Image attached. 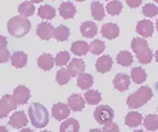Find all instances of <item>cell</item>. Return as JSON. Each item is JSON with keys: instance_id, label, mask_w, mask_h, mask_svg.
<instances>
[{"instance_id": "1", "label": "cell", "mask_w": 158, "mask_h": 132, "mask_svg": "<svg viewBox=\"0 0 158 132\" xmlns=\"http://www.w3.org/2000/svg\"><path fill=\"white\" fill-rule=\"evenodd\" d=\"M29 117L33 126L43 128L48 123V112L43 104L34 102L29 106Z\"/></svg>"}, {"instance_id": "2", "label": "cell", "mask_w": 158, "mask_h": 132, "mask_svg": "<svg viewBox=\"0 0 158 132\" xmlns=\"http://www.w3.org/2000/svg\"><path fill=\"white\" fill-rule=\"evenodd\" d=\"M7 29L10 35L16 38H22L31 30V22L22 16H15L7 23Z\"/></svg>"}, {"instance_id": "3", "label": "cell", "mask_w": 158, "mask_h": 132, "mask_svg": "<svg viewBox=\"0 0 158 132\" xmlns=\"http://www.w3.org/2000/svg\"><path fill=\"white\" fill-rule=\"evenodd\" d=\"M131 49L136 55L138 62L143 65H147L152 61L153 53L150 50L146 40L142 38H133L131 41Z\"/></svg>"}, {"instance_id": "4", "label": "cell", "mask_w": 158, "mask_h": 132, "mask_svg": "<svg viewBox=\"0 0 158 132\" xmlns=\"http://www.w3.org/2000/svg\"><path fill=\"white\" fill-rule=\"evenodd\" d=\"M153 96V92L150 87L141 86L135 92L131 94L127 97V106L131 109H135L147 103Z\"/></svg>"}, {"instance_id": "5", "label": "cell", "mask_w": 158, "mask_h": 132, "mask_svg": "<svg viewBox=\"0 0 158 132\" xmlns=\"http://www.w3.org/2000/svg\"><path fill=\"white\" fill-rule=\"evenodd\" d=\"M114 116H115L114 110L109 105H100L94 111V117H95L96 121L103 125L113 121Z\"/></svg>"}, {"instance_id": "6", "label": "cell", "mask_w": 158, "mask_h": 132, "mask_svg": "<svg viewBox=\"0 0 158 132\" xmlns=\"http://www.w3.org/2000/svg\"><path fill=\"white\" fill-rule=\"evenodd\" d=\"M18 104L14 101L11 95H5L0 99V118L6 117L12 110L17 108Z\"/></svg>"}, {"instance_id": "7", "label": "cell", "mask_w": 158, "mask_h": 132, "mask_svg": "<svg viewBox=\"0 0 158 132\" xmlns=\"http://www.w3.org/2000/svg\"><path fill=\"white\" fill-rule=\"evenodd\" d=\"M12 97L17 104H25L31 97V91L25 86H19L15 89Z\"/></svg>"}, {"instance_id": "8", "label": "cell", "mask_w": 158, "mask_h": 132, "mask_svg": "<svg viewBox=\"0 0 158 132\" xmlns=\"http://www.w3.org/2000/svg\"><path fill=\"white\" fill-rule=\"evenodd\" d=\"M52 114L53 118L60 121L68 117V115L70 114V108H69L67 104H64L62 102H58V103H56L52 106Z\"/></svg>"}, {"instance_id": "9", "label": "cell", "mask_w": 158, "mask_h": 132, "mask_svg": "<svg viewBox=\"0 0 158 132\" xmlns=\"http://www.w3.org/2000/svg\"><path fill=\"white\" fill-rule=\"evenodd\" d=\"M67 71L69 72L71 77L81 76L85 74V64L81 59H73L71 62L68 64Z\"/></svg>"}, {"instance_id": "10", "label": "cell", "mask_w": 158, "mask_h": 132, "mask_svg": "<svg viewBox=\"0 0 158 132\" xmlns=\"http://www.w3.org/2000/svg\"><path fill=\"white\" fill-rule=\"evenodd\" d=\"M54 28L52 24L47 23V22H42L40 23L37 27V35L40 37L42 40L48 41L53 36Z\"/></svg>"}, {"instance_id": "11", "label": "cell", "mask_w": 158, "mask_h": 132, "mask_svg": "<svg viewBox=\"0 0 158 132\" xmlns=\"http://www.w3.org/2000/svg\"><path fill=\"white\" fill-rule=\"evenodd\" d=\"M8 124L11 125L14 128H21L25 127L28 124L27 115L25 114L24 111H16L12 114L8 121Z\"/></svg>"}, {"instance_id": "12", "label": "cell", "mask_w": 158, "mask_h": 132, "mask_svg": "<svg viewBox=\"0 0 158 132\" xmlns=\"http://www.w3.org/2000/svg\"><path fill=\"white\" fill-rule=\"evenodd\" d=\"M113 85L118 90L126 91L131 85V79L127 74H117L113 80Z\"/></svg>"}, {"instance_id": "13", "label": "cell", "mask_w": 158, "mask_h": 132, "mask_svg": "<svg viewBox=\"0 0 158 132\" xmlns=\"http://www.w3.org/2000/svg\"><path fill=\"white\" fill-rule=\"evenodd\" d=\"M101 33L104 38L108 39V40H113V39H115L118 36V34H120V28L115 23H106L103 25Z\"/></svg>"}, {"instance_id": "14", "label": "cell", "mask_w": 158, "mask_h": 132, "mask_svg": "<svg viewBox=\"0 0 158 132\" xmlns=\"http://www.w3.org/2000/svg\"><path fill=\"white\" fill-rule=\"evenodd\" d=\"M67 105L72 111H81L84 106H85V102L82 95L73 94L67 99Z\"/></svg>"}, {"instance_id": "15", "label": "cell", "mask_w": 158, "mask_h": 132, "mask_svg": "<svg viewBox=\"0 0 158 132\" xmlns=\"http://www.w3.org/2000/svg\"><path fill=\"white\" fill-rule=\"evenodd\" d=\"M153 24L149 20H141L136 25V32L144 38H149L153 34Z\"/></svg>"}, {"instance_id": "16", "label": "cell", "mask_w": 158, "mask_h": 132, "mask_svg": "<svg viewBox=\"0 0 158 132\" xmlns=\"http://www.w3.org/2000/svg\"><path fill=\"white\" fill-rule=\"evenodd\" d=\"M113 66V60L109 55L100 57L96 62V69L101 74H106L110 72Z\"/></svg>"}, {"instance_id": "17", "label": "cell", "mask_w": 158, "mask_h": 132, "mask_svg": "<svg viewBox=\"0 0 158 132\" xmlns=\"http://www.w3.org/2000/svg\"><path fill=\"white\" fill-rule=\"evenodd\" d=\"M54 63H56L54 58L51 54H48V53H44L38 58V67L44 71L52 70L54 66Z\"/></svg>"}, {"instance_id": "18", "label": "cell", "mask_w": 158, "mask_h": 132, "mask_svg": "<svg viewBox=\"0 0 158 132\" xmlns=\"http://www.w3.org/2000/svg\"><path fill=\"white\" fill-rule=\"evenodd\" d=\"M80 32L82 36L85 38H93L97 35L98 28L97 25L92 21H86L83 22L80 26Z\"/></svg>"}, {"instance_id": "19", "label": "cell", "mask_w": 158, "mask_h": 132, "mask_svg": "<svg viewBox=\"0 0 158 132\" xmlns=\"http://www.w3.org/2000/svg\"><path fill=\"white\" fill-rule=\"evenodd\" d=\"M10 59H11V64L13 67H15L16 69H21V68H24L27 65L28 56L24 52L18 51L14 52Z\"/></svg>"}, {"instance_id": "20", "label": "cell", "mask_w": 158, "mask_h": 132, "mask_svg": "<svg viewBox=\"0 0 158 132\" xmlns=\"http://www.w3.org/2000/svg\"><path fill=\"white\" fill-rule=\"evenodd\" d=\"M59 14L63 19H72L76 13V8L71 2H63L59 6Z\"/></svg>"}, {"instance_id": "21", "label": "cell", "mask_w": 158, "mask_h": 132, "mask_svg": "<svg viewBox=\"0 0 158 132\" xmlns=\"http://www.w3.org/2000/svg\"><path fill=\"white\" fill-rule=\"evenodd\" d=\"M80 129V125L79 122L74 118H69L63 121L59 127V131L60 132H79Z\"/></svg>"}, {"instance_id": "22", "label": "cell", "mask_w": 158, "mask_h": 132, "mask_svg": "<svg viewBox=\"0 0 158 132\" xmlns=\"http://www.w3.org/2000/svg\"><path fill=\"white\" fill-rule=\"evenodd\" d=\"M71 52L76 56H84L90 51V46L88 45L86 42L83 41H76L74 42L71 48H70Z\"/></svg>"}, {"instance_id": "23", "label": "cell", "mask_w": 158, "mask_h": 132, "mask_svg": "<svg viewBox=\"0 0 158 132\" xmlns=\"http://www.w3.org/2000/svg\"><path fill=\"white\" fill-rule=\"evenodd\" d=\"M142 121V115L139 112L131 111L127 113L125 117V123L128 127H136L138 126Z\"/></svg>"}, {"instance_id": "24", "label": "cell", "mask_w": 158, "mask_h": 132, "mask_svg": "<svg viewBox=\"0 0 158 132\" xmlns=\"http://www.w3.org/2000/svg\"><path fill=\"white\" fill-rule=\"evenodd\" d=\"M91 13L93 18L97 21H102L105 16V11H104V6L101 2L94 1L91 4Z\"/></svg>"}, {"instance_id": "25", "label": "cell", "mask_w": 158, "mask_h": 132, "mask_svg": "<svg viewBox=\"0 0 158 132\" xmlns=\"http://www.w3.org/2000/svg\"><path fill=\"white\" fill-rule=\"evenodd\" d=\"M35 10H36V8H35L33 2H30V1L23 2V3L20 4L19 7H18L19 14L22 17H25V18H27L29 16H32L35 13Z\"/></svg>"}, {"instance_id": "26", "label": "cell", "mask_w": 158, "mask_h": 132, "mask_svg": "<svg viewBox=\"0 0 158 132\" xmlns=\"http://www.w3.org/2000/svg\"><path fill=\"white\" fill-rule=\"evenodd\" d=\"M39 16L42 19H46V20H52L56 17V9L51 5H43L39 8L38 11Z\"/></svg>"}, {"instance_id": "27", "label": "cell", "mask_w": 158, "mask_h": 132, "mask_svg": "<svg viewBox=\"0 0 158 132\" xmlns=\"http://www.w3.org/2000/svg\"><path fill=\"white\" fill-rule=\"evenodd\" d=\"M69 35H70V31H69L68 27L64 26V25H60V26H58L57 28L54 29L52 37L58 42H63V41L67 40Z\"/></svg>"}, {"instance_id": "28", "label": "cell", "mask_w": 158, "mask_h": 132, "mask_svg": "<svg viewBox=\"0 0 158 132\" xmlns=\"http://www.w3.org/2000/svg\"><path fill=\"white\" fill-rule=\"evenodd\" d=\"M146 73L140 67L133 68L131 70V80L135 84H142L146 80Z\"/></svg>"}, {"instance_id": "29", "label": "cell", "mask_w": 158, "mask_h": 132, "mask_svg": "<svg viewBox=\"0 0 158 132\" xmlns=\"http://www.w3.org/2000/svg\"><path fill=\"white\" fill-rule=\"evenodd\" d=\"M84 97H85V100L87 103L91 105L97 104L102 100V95L98 90H90L86 91L85 95H84Z\"/></svg>"}, {"instance_id": "30", "label": "cell", "mask_w": 158, "mask_h": 132, "mask_svg": "<svg viewBox=\"0 0 158 132\" xmlns=\"http://www.w3.org/2000/svg\"><path fill=\"white\" fill-rule=\"evenodd\" d=\"M117 62L123 67H130L133 62V57L131 54L127 51H122L118 54Z\"/></svg>"}, {"instance_id": "31", "label": "cell", "mask_w": 158, "mask_h": 132, "mask_svg": "<svg viewBox=\"0 0 158 132\" xmlns=\"http://www.w3.org/2000/svg\"><path fill=\"white\" fill-rule=\"evenodd\" d=\"M145 129L148 131H155L158 129V115L156 114H148L144 118Z\"/></svg>"}, {"instance_id": "32", "label": "cell", "mask_w": 158, "mask_h": 132, "mask_svg": "<svg viewBox=\"0 0 158 132\" xmlns=\"http://www.w3.org/2000/svg\"><path fill=\"white\" fill-rule=\"evenodd\" d=\"M93 77L89 74H83L78 77L77 79V86L80 87L81 90H88L89 87L93 86Z\"/></svg>"}, {"instance_id": "33", "label": "cell", "mask_w": 158, "mask_h": 132, "mask_svg": "<svg viewBox=\"0 0 158 132\" xmlns=\"http://www.w3.org/2000/svg\"><path fill=\"white\" fill-rule=\"evenodd\" d=\"M123 9V3L121 1H110L107 4L106 10L108 12V14H110L112 16H116L118 15L122 12Z\"/></svg>"}, {"instance_id": "34", "label": "cell", "mask_w": 158, "mask_h": 132, "mask_svg": "<svg viewBox=\"0 0 158 132\" xmlns=\"http://www.w3.org/2000/svg\"><path fill=\"white\" fill-rule=\"evenodd\" d=\"M71 76L67 69H60L56 74V81L59 86H64L70 81Z\"/></svg>"}, {"instance_id": "35", "label": "cell", "mask_w": 158, "mask_h": 132, "mask_svg": "<svg viewBox=\"0 0 158 132\" xmlns=\"http://www.w3.org/2000/svg\"><path fill=\"white\" fill-rule=\"evenodd\" d=\"M106 49L105 43L101 40H94L90 44V52L94 55H100Z\"/></svg>"}, {"instance_id": "36", "label": "cell", "mask_w": 158, "mask_h": 132, "mask_svg": "<svg viewBox=\"0 0 158 132\" xmlns=\"http://www.w3.org/2000/svg\"><path fill=\"white\" fill-rule=\"evenodd\" d=\"M69 59H70V56H69L68 52L66 51H62V52H59L56 59H54V61H56V65L58 66V67H63L65 66L66 64L68 63Z\"/></svg>"}, {"instance_id": "37", "label": "cell", "mask_w": 158, "mask_h": 132, "mask_svg": "<svg viewBox=\"0 0 158 132\" xmlns=\"http://www.w3.org/2000/svg\"><path fill=\"white\" fill-rule=\"evenodd\" d=\"M142 13L147 17H154L158 13V7L152 3H147L143 6Z\"/></svg>"}, {"instance_id": "38", "label": "cell", "mask_w": 158, "mask_h": 132, "mask_svg": "<svg viewBox=\"0 0 158 132\" xmlns=\"http://www.w3.org/2000/svg\"><path fill=\"white\" fill-rule=\"evenodd\" d=\"M102 132H120V128H118V125L116 122L111 121L104 125Z\"/></svg>"}, {"instance_id": "39", "label": "cell", "mask_w": 158, "mask_h": 132, "mask_svg": "<svg viewBox=\"0 0 158 132\" xmlns=\"http://www.w3.org/2000/svg\"><path fill=\"white\" fill-rule=\"evenodd\" d=\"M10 56V52L8 49H3V50H0V64L1 63H6Z\"/></svg>"}, {"instance_id": "40", "label": "cell", "mask_w": 158, "mask_h": 132, "mask_svg": "<svg viewBox=\"0 0 158 132\" xmlns=\"http://www.w3.org/2000/svg\"><path fill=\"white\" fill-rule=\"evenodd\" d=\"M3 49H7V39L0 35V50H3Z\"/></svg>"}, {"instance_id": "41", "label": "cell", "mask_w": 158, "mask_h": 132, "mask_svg": "<svg viewBox=\"0 0 158 132\" xmlns=\"http://www.w3.org/2000/svg\"><path fill=\"white\" fill-rule=\"evenodd\" d=\"M142 2L140 1V0H138V1H131V0H127V4L130 7H131V8H136V7H138L140 5Z\"/></svg>"}, {"instance_id": "42", "label": "cell", "mask_w": 158, "mask_h": 132, "mask_svg": "<svg viewBox=\"0 0 158 132\" xmlns=\"http://www.w3.org/2000/svg\"><path fill=\"white\" fill-rule=\"evenodd\" d=\"M0 132H8V130H7V128L5 126L0 125Z\"/></svg>"}, {"instance_id": "43", "label": "cell", "mask_w": 158, "mask_h": 132, "mask_svg": "<svg viewBox=\"0 0 158 132\" xmlns=\"http://www.w3.org/2000/svg\"><path fill=\"white\" fill-rule=\"evenodd\" d=\"M19 132H33V130L30 129V128H24V129H22L21 131H19Z\"/></svg>"}, {"instance_id": "44", "label": "cell", "mask_w": 158, "mask_h": 132, "mask_svg": "<svg viewBox=\"0 0 158 132\" xmlns=\"http://www.w3.org/2000/svg\"><path fill=\"white\" fill-rule=\"evenodd\" d=\"M88 132H102V130L98 129V128H94V129H91V130H89Z\"/></svg>"}, {"instance_id": "45", "label": "cell", "mask_w": 158, "mask_h": 132, "mask_svg": "<svg viewBox=\"0 0 158 132\" xmlns=\"http://www.w3.org/2000/svg\"><path fill=\"white\" fill-rule=\"evenodd\" d=\"M155 60H156V62L158 63V50L155 52Z\"/></svg>"}, {"instance_id": "46", "label": "cell", "mask_w": 158, "mask_h": 132, "mask_svg": "<svg viewBox=\"0 0 158 132\" xmlns=\"http://www.w3.org/2000/svg\"><path fill=\"white\" fill-rule=\"evenodd\" d=\"M133 132H144L143 130H135V131H133Z\"/></svg>"}, {"instance_id": "47", "label": "cell", "mask_w": 158, "mask_h": 132, "mask_svg": "<svg viewBox=\"0 0 158 132\" xmlns=\"http://www.w3.org/2000/svg\"><path fill=\"white\" fill-rule=\"evenodd\" d=\"M156 28H157V31H158V19H157V21H156Z\"/></svg>"}, {"instance_id": "48", "label": "cell", "mask_w": 158, "mask_h": 132, "mask_svg": "<svg viewBox=\"0 0 158 132\" xmlns=\"http://www.w3.org/2000/svg\"><path fill=\"white\" fill-rule=\"evenodd\" d=\"M42 132H51V131H48V130H44V131H42Z\"/></svg>"}, {"instance_id": "49", "label": "cell", "mask_w": 158, "mask_h": 132, "mask_svg": "<svg viewBox=\"0 0 158 132\" xmlns=\"http://www.w3.org/2000/svg\"><path fill=\"white\" fill-rule=\"evenodd\" d=\"M157 111H158V109H157Z\"/></svg>"}]
</instances>
